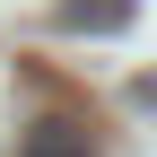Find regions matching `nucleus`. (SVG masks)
<instances>
[{
    "instance_id": "f257e3e1",
    "label": "nucleus",
    "mask_w": 157,
    "mask_h": 157,
    "mask_svg": "<svg viewBox=\"0 0 157 157\" xmlns=\"http://www.w3.org/2000/svg\"><path fill=\"white\" fill-rule=\"evenodd\" d=\"M17 157H96L87 122H70V113H44V122L17 131Z\"/></svg>"
},
{
    "instance_id": "f03ea898",
    "label": "nucleus",
    "mask_w": 157,
    "mask_h": 157,
    "mask_svg": "<svg viewBox=\"0 0 157 157\" xmlns=\"http://www.w3.org/2000/svg\"><path fill=\"white\" fill-rule=\"evenodd\" d=\"M61 26H70V35H87V26H96V35H122V26H131V0H70Z\"/></svg>"
}]
</instances>
